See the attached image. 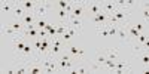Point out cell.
<instances>
[{
    "label": "cell",
    "mask_w": 149,
    "mask_h": 74,
    "mask_svg": "<svg viewBox=\"0 0 149 74\" xmlns=\"http://www.w3.org/2000/svg\"><path fill=\"white\" fill-rule=\"evenodd\" d=\"M51 8H52V5L49 2H39L37 3L36 10H34V14H36L37 18H43L45 19V16L48 15V12L51 10Z\"/></svg>",
    "instance_id": "6da1fadb"
},
{
    "label": "cell",
    "mask_w": 149,
    "mask_h": 74,
    "mask_svg": "<svg viewBox=\"0 0 149 74\" xmlns=\"http://www.w3.org/2000/svg\"><path fill=\"white\" fill-rule=\"evenodd\" d=\"M91 19H93L94 24H97L98 28H100V25H102V27H107V25H109V15L106 14V12H103V10L100 12V14L91 16Z\"/></svg>",
    "instance_id": "7a4b0ae2"
},
{
    "label": "cell",
    "mask_w": 149,
    "mask_h": 74,
    "mask_svg": "<svg viewBox=\"0 0 149 74\" xmlns=\"http://www.w3.org/2000/svg\"><path fill=\"white\" fill-rule=\"evenodd\" d=\"M85 10H86V8H85V3H73V10H72L70 16L81 19V18L84 16V14H85Z\"/></svg>",
    "instance_id": "3957f363"
},
{
    "label": "cell",
    "mask_w": 149,
    "mask_h": 74,
    "mask_svg": "<svg viewBox=\"0 0 149 74\" xmlns=\"http://www.w3.org/2000/svg\"><path fill=\"white\" fill-rule=\"evenodd\" d=\"M67 53H70L72 56H73V59L74 58H84L85 56V51L84 49H79L78 46H74V45H67Z\"/></svg>",
    "instance_id": "277c9868"
},
{
    "label": "cell",
    "mask_w": 149,
    "mask_h": 74,
    "mask_svg": "<svg viewBox=\"0 0 149 74\" xmlns=\"http://www.w3.org/2000/svg\"><path fill=\"white\" fill-rule=\"evenodd\" d=\"M85 8L91 14V16H94V15H97V14H100V12H102V3H98V2L85 3Z\"/></svg>",
    "instance_id": "5b68a950"
},
{
    "label": "cell",
    "mask_w": 149,
    "mask_h": 74,
    "mask_svg": "<svg viewBox=\"0 0 149 74\" xmlns=\"http://www.w3.org/2000/svg\"><path fill=\"white\" fill-rule=\"evenodd\" d=\"M102 10L106 12L107 15H112L118 10V6H116V2H102Z\"/></svg>",
    "instance_id": "8992f818"
},
{
    "label": "cell",
    "mask_w": 149,
    "mask_h": 74,
    "mask_svg": "<svg viewBox=\"0 0 149 74\" xmlns=\"http://www.w3.org/2000/svg\"><path fill=\"white\" fill-rule=\"evenodd\" d=\"M36 21H37V16H36V14L34 12H27L26 15H24V18L21 19V22L24 24V25H33V24H36Z\"/></svg>",
    "instance_id": "52a82bcc"
},
{
    "label": "cell",
    "mask_w": 149,
    "mask_h": 74,
    "mask_svg": "<svg viewBox=\"0 0 149 74\" xmlns=\"http://www.w3.org/2000/svg\"><path fill=\"white\" fill-rule=\"evenodd\" d=\"M119 40L121 42H128L130 40V36H128V31H127V24H124V25H119L118 27V34Z\"/></svg>",
    "instance_id": "ba28073f"
},
{
    "label": "cell",
    "mask_w": 149,
    "mask_h": 74,
    "mask_svg": "<svg viewBox=\"0 0 149 74\" xmlns=\"http://www.w3.org/2000/svg\"><path fill=\"white\" fill-rule=\"evenodd\" d=\"M127 31H128V36H130V40H134V42L137 40L139 37H140V34H142V33H140L137 28H136L134 25H131L130 22L127 24Z\"/></svg>",
    "instance_id": "9c48e42d"
},
{
    "label": "cell",
    "mask_w": 149,
    "mask_h": 74,
    "mask_svg": "<svg viewBox=\"0 0 149 74\" xmlns=\"http://www.w3.org/2000/svg\"><path fill=\"white\" fill-rule=\"evenodd\" d=\"M69 27H72V28H74L76 31H79L81 33V27H82V21L81 19H78V18H73V16H70L69 18Z\"/></svg>",
    "instance_id": "30bf717a"
},
{
    "label": "cell",
    "mask_w": 149,
    "mask_h": 74,
    "mask_svg": "<svg viewBox=\"0 0 149 74\" xmlns=\"http://www.w3.org/2000/svg\"><path fill=\"white\" fill-rule=\"evenodd\" d=\"M26 14H27L26 9H24L21 5H15V8H14V16H15L17 19H19V21H21Z\"/></svg>",
    "instance_id": "8fae6325"
},
{
    "label": "cell",
    "mask_w": 149,
    "mask_h": 74,
    "mask_svg": "<svg viewBox=\"0 0 149 74\" xmlns=\"http://www.w3.org/2000/svg\"><path fill=\"white\" fill-rule=\"evenodd\" d=\"M22 37L26 39H37L39 37V28H33V30H24Z\"/></svg>",
    "instance_id": "7c38bea8"
},
{
    "label": "cell",
    "mask_w": 149,
    "mask_h": 74,
    "mask_svg": "<svg viewBox=\"0 0 149 74\" xmlns=\"http://www.w3.org/2000/svg\"><path fill=\"white\" fill-rule=\"evenodd\" d=\"M21 6L26 9V12H34L37 8V2H31V0H27V2H22Z\"/></svg>",
    "instance_id": "4fadbf2b"
},
{
    "label": "cell",
    "mask_w": 149,
    "mask_h": 74,
    "mask_svg": "<svg viewBox=\"0 0 149 74\" xmlns=\"http://www.w3.org/2000/svg\"><path fill=\"white\" fill-rule=\"evenodd\" d=\"M139 58L142 61V64L145 68H149V51H143L142 53H139Z\"/></svg>",
    "instance_id": "5bb4252c"
},
{
    "label": "cell",
    "mask_w": 149,
    "mask_h": 74,
    "mask_svg": "<svg viewBox=\"0 0 149 74\" xmlns=\"http://www.w3.org/2000/svg\"><path fill=\"white\" fill-rule=\"evenodd\" d=\"M107 59H109V58H107V55H106V53H97V55H95V58H94L95 62H97V64H100L102 67L106 64V61H107Z\"/></svg>",
    "instance_id": "9a60e30c"
},
{
    "label": "cell",
    "mask_w": 149,
    "mask_h": 74,
    "mask_svg": "<svg viewBox=\"0 0 149 74\" xmlns=\"http://www.w3.org/2000/svg\"><path fill=\"white\" fill-rule=\"evenodd\" d=\"M106 55H107V58H109V59H112V61H116V58H118V47L107 49V51H106Z\"/></svg>",
    "instance_id": "2e32d148"
},
{
    "label": "cell",
    "mask_w": 149,
    "mask_h": 74,
    "mask_svg": "<svg viewBox=\"0 0 149 74\" xmlns=\"http://www.w3.org/2000/svg\"><path fill=\"white\" fill-rule=\"evenodd\" d=\"M3 31H5L6 34H9V36H12V39H15V37H22L21 34H18V33H17V31H15L14 28H12V27L9 25V24H8V25H6V27L3 28Z\"/></svg>",
    "instance_id": "e0dca14e"
},
{
    "label": "cell",
    "mask_w": 149,
    "mask_h": 74,
    "mask_svg": "<svg viewBox=\"0 0 149 74\" xmlns=\"http://www.w3.org/2000/svg\"><path fill=\"white\" fill-rule=\"evenodd\" d=\"M148 40H149V34H148V33H142V34H140V37H139V39L136 40L134 43H136V45H139V46H143Z\"/></svg>",
    "instance_id": "ac0fdd59"
},
{
    "label": "cell",
    "mask_w": 149,
    "mask_h": 74,
    "mask_svg": "<svg viewBox=\"0 0 149 74\" xmlns=\"http://www.w3.org/2000/svg\"><path fill=\"white\" fill-rule=\"evenodd\" d=\"M46 24H48L46 19H43V18H37V21H36V27L39 28V30H42V28L46 27Z\"/></svg>",
    "instance_id": "d6986e66"
},
{
    "label": "cell",
    "mask_w": 149,
    "mask_h": 74,
    "mask_svg": "<svg viewBox=\"0 0 149 74\" xmlns=\"http://www.w3.org/2000/svg\"><path fill=\"white\" fill-rule=\"evenodd\" d=\"M72 39H73V37H72V34L69 33V31H66L63 36H61V40H63L66 45H70V42H72Z\"/></svg>",
    "instance_id": "ffe728a7"
},
{
    "label": "cell",
    "mask_w": 149,
    "mask_h": 74,
    "mask_svg": "<svg viewBox=\"0 0 149 74\" xmlns=\"http://www.w3.org/2000/svg\"><path fill=\"white\" fill-rule=\"evenodd\" d=\"M91 71L90 70V65H85V67H78V68H74L73 73H79V74H84V73H88Z\"/></svg>",
    "instance_id": "44dd1931"
},
{
    "label": "cell",
    "mask_w": 149,
    "mask_h": 74,
    "mask_svg": "<svg viewBox=\"0 0 149 74\" xmlns=\"http://www.w3.org/2000/svg\"><path fill=\"white\" fill-rule=\"evenodd\" d=\"M12 6H14V3H3L2 5V12H3V14H8V12H10L12 10Z\"/></svg>",
    "instance_id": "7402d4cb"
},
{
    "label": "cell",
    "mask_w": 149,
    "mask_h": 74,
    "mask_svg": "<svg viewBox=\"0 0 149 74\" xmlns=\"http://www.w3.org/2000/svg\"><path fill=\"white\" fill-rule=\"evenodd\" d=\"M69 5H70L69 2H64V0H60V2L57 3V8H60V9H64V10H66Z\"/></svg>",
    "instance_id": "603a6c76"
},
{
    "label": "cell",
    "mask_w": 149,
    "mask_h": 74,
    "mask_svg": "<svg viewBox=\"0 0 149 74\" xmlns=\"http://www.w3.org/2000/svg\"><path fill=\"white\" fill-rule=\"evenodd\" d=\"M142 16L146 22H149V9H142Z\"/></svg>",
    "instance_id": "cb8c5ba5"
},
{
    "label": "cell",
    "mask_w": 149,
    "mask_h": 74,
    "mask_svg": "<svg viewBox=\"0 0 149 74\" xmlns=\"http://www.w3.org/2000/svg\"><path fill=\"white\" fill-rule=\"evenodd\" d=\"M134 27L137 28L140 33H145V31H143V30H145V24H143V22H137V24H134Z\"/></svg>",
    "instance_id": "d4e9b609"
},
{
    "label": "cell",
    "mask_w": 149,
    "mask_h": 74,
    "mask_svg": "<svg viewBox=\"0 0 149 74\" xmlns=\"http://www.w3.org/2000/svg\"><path fill=\"white\" fill-rule=\"evenodd\" d=\"M106 28V27H104ZM98 34L100 36H103V37H109V30L106 28V30H102V28H98Z\"/></svg>",
    "instance_id": "484cf974"
},
{
    "label": "cell",
    "mask_w": 149,
    "mask_h": 74,
    "mask_svg": "<svg viewBox=\"0 0 149 74\" xmlns=\"http://www.w3.org/2000/svg\"><path fill=\"white\" fill-rule=\"evenodd\" d=\"M49 34H48V31L45 30V28H42V30H39V37L40 39H45V37H48Z\"/></svg>",
    "instance_id": "4316f807"
}]
</instances>
